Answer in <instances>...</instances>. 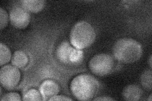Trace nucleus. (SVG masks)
I'll use <instances>...</instances> for the list:
<instances>
[{"label":"nucleus","mask_w":152,"mask_h":101,"mask_svg":"<svg viewBox=\"0 0 152 101\" xmlns=\"http://www.w3.org/2000/svg\"><path fill=\"white\" fill-rule=\"evenodd\" d=\"M99 89L98 80L88 73L76 76L70 84V90L74 97L79 100H91Z\"/></svg>","instance_id":"nucleus-1"},{"label":"nucleus","mask_w":152,"mask_h":101,"mask_svg":"<svg viewBox=\"0 0 152 101\" xmlns=\"http://www.w3.org/2000/svg\"><path fill=\"white\" fill-rule=\"evenodd\" d=\"M113 53L118 61L124 63H132L140 60L142 49L137 41L131 38H122L113 45Z\"/></svg>","instance_id":"nucleus-2"},{"label":"nucleus","mask_w":152,"mask_h":101,"mask_svg":"<svg viewBox=\"0 0 152 101\" xmlns=\"http://www.w3.org/2000/svg\"><path fill=\"white\" fill-rule=\"evenodd\" d=\"M96 37V33L91 24L79 22L75 24L70 33L71 44L76 49H83L91 46Z\"/></svg>","instance_id":"nucleus-3"},{"label":"nucleus","mask_w":152,"mask_h":101,"mask_svg":"<svg viewBox=\"0 0 152 101\" xmlns=\"http://www.w3.org/2000/svg\"><path fill=\"white\" fill-rule=\"evenodd\" d=\"M115 65L113 57L104 53L94 56L89 62L90 70L98 76H104L110 73L115 68Z\"/></svg>","instance_id":"nucleus-4"},{"label":"nucleus","mask_w":152,"mask_h":101,"mask_svg":"<svg viewBox=\"0 0 152 101\" xmlns=\"http://www.w3.org/2000/svg\"><path fill=\"white\" fill-rule=\"evenodd\" d=\"M20 72L15 66L7 65L0 70V82L4 88L12 90L20 82Z\"/></svg>","instance_id":"nucleus-5"},{"label":"nucleus","mask_w":152,"mask_h":101,"mask_svg":"<svg viewBox=\"0 0 152 101\" xmlns=\"http://www.w3.org/2000/svg\"><path fill=\"white\" fill-rule=\"evenodd\" d=\"M29 12L22 7H13L10 13V20L13 27L17 28H25L30 22Z\"/></svg>","instance_id":"nucleus-6"},{"label":"nucleus","mask_w":152,"mask_h":101,"mask_svg":"<svg viewBox=\"0 0 152 101\" xmlns=\"http://www.w3.org/2000/svg\"><path fill=\"white\" fill-rule=\"evenodd\" d=\"M75 49L67 42H61L56 49V56L64 63H70Z\"/></svg>","instance_id":"nucleus-7"},{"label":"nucleus","mask_w":152,"mask_h":101,"mask_svg":"<svg viewBox=\"0 0 152 101\" xmlns=\"http://www.w3.org/2000/svg\"><path fill=\"white\" fill-rule=\"evenodd\" d=\"M59 86L56 81L51 80H46L42 82L39 87V91L42 97L48 100L50 98L58 94Z\"/></svg>","instance_id":"nucleus-8"},{"label":"nucleus","mask_w":152,"mask_h":101,"mask_svg":"<svg viewBox=\"0 0 152 101\" xmlns=\"http://www.w3.org/2000/svg\"><path fill=\"white\" fill-rule=\"evenodd\" d=\"M122 95L124 99L126 100H138L141 96V90L136 85H127L124 89Z\"/></svg>","instance_id":"nucleus-9"},{"label":"nucleus","mask_w":152,"mask_h":101,"mask_svg":"<svg viewBox=\"0 0 152 101\" xmlns=\"http://www.w3.org/2000/svg\"><path fill=\"white\" fill-rule=\"evenodd\" d=\"M21 3L23 8L32 13L41 12L45 6V1L42 0H23Z\"/></svg>","instance_id":"nucleus-10"},{"label":"nucleus","mask_w":152,"mask_h":101,"mask_svg":"<svg viewBox=\"0 0 152 101\" xmlns=\"http://www.w3.org/2000/svg\"><path fill=\"white\" fill-rule=\"evenodd\" d=\"M28 57L26 52L22 51H17L14 52L12 57V63L18 68H22L27 66Z\"/></svg>","instance_id":"nucleus-11"},{"label":"nucleus","mask_w":152,"mask_h":101,"mask_svg":"<svg viewBox=\"0 0 152 101\" xmlns=\"http://www.w3.org/2000/svg\"><path fill=\"white\" fill-rule=\"evenodd\" d=\"M12 58L11 51L9 48L3 43L0 44V62L1 66L5 65Z\"/></svg>","instance_id":"nucleus-12"},{"label":"nucleus","mask_w":152,"mask_h":101,"mask_svg":"<svg viewBox=\"0 0 152 101\" xmlns=\"http://www.w3.org/2000/svg\"><path fill=\"white\" fill-rule=\"evenodd\" d=\"M42 95L40 91L31 89L27 90L23 96V100H42Z\"/></svg>","instance_id":"nucleus-13"},{"label":"nucleus","mask_w":152,"mask_h":101,"mask_svg":"<svg viewBox=\"0 0 152 101\" xmlns=\"http://www.w3.org/2000/svg\"><path fill=\"white\" fill-rule=\"evenodd\" d=\"M141 84L146 89L151 90V71L146 70L141 75Z\"/></svg>","instance_id":"nucleus-14"},{"label":"nucleus","mask_w":152,"mask_h":101,"mask_svg":"<svg viewBox=\"0 0 152 101\" xmlns=\"http://www.w3.org/2000/svg\"><path fill=\"white\" fill-rule=\"evenodd\" d=\"M8 15L5 9L3 8H0V27L3 30L8 23Z\"/></svg>","instance_id":"nucleus-15"},{"label":"nucleus","mask_w":152,"mask_h":101,"mask_svg":"<svg viewBox=\"0 0 152 101\" xmlns=\"http://www.w3.org/2000/svg\"><path fill=\"white\" fill-rule=\"evenodd\" d=\"M1 101L4 100H13V101H20L21 100L20 95L17 92H9L5 94L1 98Z\"/></svg>","instance_id":"nucleus-16"},{"label":"nucleus","mask_w":152,"mask_h":101,"mask_svg":"<svg viewBox=\"0 0 152 101\" xmlns=\"http://www.w3.org/2000/svg\"><path fill=\"white\" fill-rule=\"evenodd\" d=\"M48 100H72L68 97H66L65 95H55L48 99Z\"/></svg>","instance_id":"nucleus-17"},{"label":"nucleus","mask_w":152,"mask_h":101,"mask_svg":"<svg viewBox=\"0 0 152 101\" xmlns=\"http://www.w3.org/2000/svg\"><path fill=\"white\" fill-rule=\"evenodd\" d=\"M93 100L96 101V100H115V99H113L112 98L110 97H98L93 99Z\"/></svg>","instance_id":"nucleus-18"},{"label":"nucleus","mask_w":152,"mask_h":101,"mask_svg":"<svg viewBox=\"0 0 152 101\" xmlns=\"http://www.w3.org/2000/svg\"><path fill=\"white\" fill-rule=\"evenodd\" d=\"M149 62H150V68H151V56L150 57Z\"/></svg>","instance_id":"nucleus-19"},{"label":"nucleus","mask_w":152,"mask_h":101,"mask_svg":"<svg viewBox=\"0 0 152 101\" xmlns=\"http://www.w3.org/2000/svg\"><path fill=\"white\" fill-rule=\"evenodd\" d=\"M151 95H150V99H149V100H151Z\"/></svg>","instance_id":"nucleus-20"}]
</instances>
